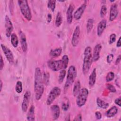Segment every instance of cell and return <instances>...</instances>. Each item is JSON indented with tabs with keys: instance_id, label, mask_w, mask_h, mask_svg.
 <instances>
[{
	"instance_id": "obj_1",
	"label": "cell",
	"mask_w": 121,
	"mask_h": 121,
	"mask_svg": "<svg viewBox=\"0 0 121 121\" xmlns=\"http://www.w3.org/2000/svg\"><path fill=\"white\" fill-rule=\"evenodd\" d=\"M34 90L35 98L36 100H40L44 92V86L42 78V74L40 69L37 67L35 69Z\"/></svg>"
},
{
	"instance_id": "obj_2",
	"label": "cell",
	"mask_w": 121,
	"mask_h": 121,
	"mask_svg": "<svg viewBox=\"0 0 121 121\" xmlns=\"http://www.w3.org/2000/svg\"><path fill=\"white\" fill-rule=\"evenodd\" d=\"M93 61L91 48L90 46H87L84 50L82 66V72L85 75L88 72Z\"/></svg>"
},
{
	"instance_id": "obj_3",
	"label": "cell",
	"mask_w": 121,
	"mask_h": 121,
	"mask_svg": "<svg viewBox=\"0 0 121 121\" xmlns=\"http://www.w3.org/2000/svg\"><path fill=\"white\" fill-rule=\"evenodd\" d=\"M21 12L24 17L28 21L32 19V13L28 5V1L26 0H19L17 1Z\"/></svg>"
},
{
	"instance_id": "obj_4",
	"label": "cell",
	"mask_w": 121,
	"mask_h": 121,
	"mask_svg": "<svg viewBox=\"0 0 121 121\" xmlns=\"http://www.w3.org/2000/svg\"><path fill=\"white\" fill-rule=\"evenodd\" d=\"M77 76V70L76 68L73 66H70L68 71L66 81L64 86V92L67 91L71 85L74 83Z\"/></svg>"
},
{
	"instance_id": "obj_5",
	"label": "cell",
	"mask_w": 121,
	"mask_h": 121,
	"mask_svg": "<svg viewBox=\"0 0 121 121\" xmlns=\"http://www.w3.org/2000/svg\"><path fill=\"white\" fill-rule=\"evenodd\" d=\"M89 94L88 90L85 87L82 88L77 96L76 104L78 107H81L86 104Z\"/></svg>"
},
{
	"instance_id": "obj_6",
	"label": "cell",
	"mask_w": 121,
	"mask_h": 121,
	"mask_svg": "<svg viewBox=\"0 0 121 121\" xmlns=\"http://www.w3.org/2000/svg\"><path fill=\"white\" fill-rule=\"evenodd\" d=\"M61 90L58 86H54L50 91L46 101L47 105H50L60 94Z\"/></svg>"
},
{
	"instance_id": "obj_7",
	"label": "cell",
	"mask_w": 121,
	"mask_h": 121,
	"mask_svg": "<svg viewBox=\"0 0 121 121\" xmlns=\"http://www.w3.org/2000/svg\"><path fill=\"white\" fill-rule=\"evenodd\" d=\"M48 67L52 71H57L62 69L61 60H49L47 62Z\"/></svg>"
},
{
	"instance_id": "obj_8",
	"label": "cell",
	"mask_w": 121,
	"mask_h": 121,
	"mask_svg": "<svg viewBox=\"0 0 121 121\" xmlns=\"http://www.w3.org/2000/svg\"><path fill=\"white\" fill-rule=\"evenodd\" d=\"M1 48L9 64L11 65L13 64L14 62V58L11 51L8 47L3 44H1Z\"/></svg>"
},
{
	"instance_id": "obj_9",
	"label": "cell",
	"mask_w": 121,
	"mask_h": 121,
	"mask_svg": "<svg viewBox=\"0 0 121 121\" xmlns=\"http://www.w3.org/2000/svg\"><path fill=\"white\" fill-rule=\"evenodd\" d=\"M5 34L7 37L11 36L12 32L13 30V26L9 17L6 15L5 17Z\"/></svg>"
},
{
	"instance_id": "obj_10",
	"label": "cell",
	"mask_w": 121,
	"mask_h": 121,
	"mask_svg": "<svg viewBox=\"0 0 121 121\" xmlns=\"http://www.w3.org/2000/svg\"><path fill=\"white\" fill-rule=\"evenodd\" d=\"M31 97V93L29 90L26 91L23 97V100L21 104V108L24 112H26L27 110L29 105L30 98Z\"/></svg>"
},
{
	"instance_id": "obj_11",
	"label": "cell",
	"mask_w": 121,
	"mask_h": 121,
	"mask_svg": "<svg viewBox=\"0 0 121 121\" xmlns=\"http://www.w3.org/2000/svg\"><path fill=\"white\" fill-rule=\"evenodd\" d=\"M80 32V27L77 26L75 28L71 39V44L73 47L77 46L78 43Z\"/></svg>"
},
{
	"instance_id": "obj_12",
	"label": "cell",
	"mask_w": 121,
	"mask_h": 121,
	"mask_svg": "<svg viewBox=\"0 0 121 121\" xmlns=\"http://www.w3.org/2000/svg\"><path fill=\"white\" fill-rule=\"evenodd\" d=\"M118 13H119V10H118L117 4L116 3L112 4L111 5V7L110 8L109 20L110 21H113L117 17Z\"/></svg>"
},
{
	"instance_id": "obj_13",
	"label": "cell",
	"mask_w": 121,
	"mask_h": 121,
	"mask_svg": "<svg viewBox=\"0 0 121 121\" xmlns=\"http://www.w3.org/2000/svg\"><path fill=\"white\" fill-rule=\"evenodd\" d=\"M86 4L85 3H83L77 9L76 11L74 12L73 15V17L75 20H79L81 18L84 11L86 8Z\"/></svg>"
},
{
	"instance_id": "obj_14",
	"label": "cell",
	"mask_w": 121,
	"mask_h": 121,
	"mask_svg": "<svg viewBox=\"0 0 121 121\" xmlns=\"http://www.w3.org/2000/svg\"><path fill=\"white\" fill-rule=\"evenodd\" d=\"M102 49V45L100 43H97L95 46L92 54L93 61H96L98 60L100 57V52Z\"/></svg>"
},
{
	"instance_id": "obj_15",
	"label": "cell",
	"mask_w": 121,
	"mask_h": 121,
	"mask_svg": "<svg viewBox=\"0 0 121 121\" xmlns=\"http://www.w3.org/2000/svg\"><path fill=\"white\" fill-rule=\"evenodd\" d=\"M75 9L74 5L71 3L67 10L66 12V18H67V22L68 24H71L73 20V12L74 11Z\"/></svg>"
},
{
	"instance_id": "obj_16",
	"label": "cell",
	"mask_w": 121,
	"mask_h": 121,
	"mask_svg": "<svg viewBox=\"0 0 121 121\" xmlns=\"http://www.w3.org/2000/svg\"><path fill=\"white\" fill-rule=\"evenodd\" d=\"M106 25L107 22L105 19H103L99 22L97 27V34L98 36L102 35L104 29L106 28Z\"/></svg>"
},
{
	"instance_id": "obj_17",
	"label": "cell",
	"mask_w": 121,
	"mask_h": 121,
	"mask_svg": "<svg viewBox=\"0 0 121 121\" xmlns=\"http://www.w3.org/2000/svg\"><path fill=\"white\" fill-rule=\"evenodd\" d=\"M19 35L22 49L24 52H26L27 50V43L26 42V35L23 32L20 31L19 32Z\"/></svg>"
},
{
	"instance_id": "obj_18",
	"label": "cell",
	"mask_w": 121,
	"mask_h": 121,
	"mask_svg": "<svg viewBox=\"0 0 121 121\" xmlns=\"http://www.w3.org/2000/svg\"><path fill=\"white\" fill-rule=\"evenodd\" d=\"M51 110L53 120H56L59 117L60 114V108L58 105H53L51 107Z\"/></svg>"
},
{
	"instance_id": "obj_19",
	"label": "cell",
	"mask_w": 121,
	"mask_h": 121,
	"mask_svg": "<svg viewBox=\"0 0 121 121\" xmlns=\"http://www.w3.org/2000/svg\"><path fill=\"white\" fill-rule=\"evenodd\" d=\"M35 107L34 105H31L29 108L27 113V120L29 121H34L35 120Z\"/></svg>"
},
{
	"instance_id": "obj_20",
	"label": "cell",
	"mask_w": 121,
	"mask_h": 121,
	"mask_svg": "<svg viewBox=\"0 0 121 121\" xmlns=\"http://www.w3.org/2000/svg\"><path fill=\"white\" fill-rule=\"evenodd\" d=\"M96 79V69H94L92 72L89 77L88 84L90 87L93 86L95 83Z\"/></svg>"
},
{
	"instance_id": "obj_21",
	"label": "cell",
	"mask_w": 121,
	"mask_h": 121,
	"mask_svg": "<svg viewBox=\"0 0 121 121\" xmlns=\"http://www.w3.org/2000/svg\"><path fill=\"white\" fill-rule=\"evenodd\" d=\"M117 107L116 106H113L106 111L105 115L108 118H112L114 117L117 113Z\"/></svg>"
},
{
	"instance_id": "obj_22",
	"label": "cell",
	"mask_w": 121,
	"mask_h": 121,
	"mask_svg": "<svg viewBox=\"0 0 121 121\" xmlns=\"http://www.w3.org/2000/svg\"><path fill=\"white\" fill-rule=\"evenodd\" d=\"M80 82L79 80H77L75 82L73 88V95L74 96H77L79 93L81 88H80Z\"/></svg>"
},
{
	"instance_id": "obj_23",
	"label": "cell",
	"mask_w": 121,
	"mask_h": 121,
	"mask_svg": "<svg viewBox=\"0 0 121 121\" xmlns=\"http://www.w3.org/2000/svg\"><path fill=\"white\" fill-rule=\"evenodd\" d=\"M62 52V48L59 47L54 49L52 50L50 52V55L52 57H58Z\"/></svg>"
},
{
	"instance_id": "obj_24",
	"label": "cell",
	"mask_w": 121,
	"mask_h": 121,
	"mask_svg": "<svg viewBox=\"0 0 121 121\" xmlns=\"http://www.w3.org/2000/svg\"><path fill=\"white\" fill-rule=\"evenodd\" d=\"M10 37H11L10 41H11V44L14 48L17 47L18 46V42H19L17 36L16 34L12 33Z\"/></svg>"
},
{
	"instance_id": "obj_25",
	"label": "cell",
	"mask_w": 121,
	"mask_h": 121,
	"mask_svg": "<svg viewBox=\"0 0 121 121\" xmlns=\"http://www.w3.org/2000/svg\"><path fill=\"white\" fill-rule=\"evenodd\" d=\"M96 104L99 107L104 109H106L109 106L108 103L104 102L99 97H97L96 99Z\"/></svg>"
},
{
	"instance_id": "obj_26",
	"label": "cell",
	"mask_w": 121,
	"mask_h": 121,
	"mask_svg": "<svg viewBox=\"0 0 121 121\" xmlns=\"http://www.w3.org/2000/svg\"><path fill=\"white\" fill-rule=\"evenodd\" d=\"M62 15L61 12H58L57 13L56 17V19H55V24L56 27H59L62 24Z\"/></svg>"
},
{
	"instance_id": "obj_27",
	"label": "cell",
	"mask_w": 121,
	"mask_h": 121,
	"mask_svg": "<svg viewBox=\"0 0 121 121\" xmlns=\"http://www.w3.org/2000/svg\"><path fill=\"white\" fill-rule=\"evenodd\" d=\"M69 105L70 104H69V99L66 97L64 98V101L62 102V104H61L62 109L63 111H67L69 109Z\"/></svg>"
},
{
	"instance_id": "obj_28",
	"label": "cell",
	"mask_w": 121,
	"mask_h": 121,
	"mask_svg": "<svg viewBox=\"0 0 121 121\" xmlns=\"http://www.w3.org/2000/svg\"><path fill=\"white\" fill-rule=\"evenodd\" d=\"M69 59L68 56L67 55H64L62 56L61 59L62 69H64L67 68L68 63H69Z\"/></svg>"
},
{
	"instance_id": "obj_29",
	"label": "cell",
	"mask_w": 121,
	"mask_h": 121,
	"mask_svg": "<svg viewBox=\"0 0 121 121\" xmlns=\"http://www.w3.org/2000/svg\"><path fill=\"white\" fill-rule=\"evenodd\" d=\"M94 24V19L93 18H89L87 20V24H86V29H87V33L89 34L91 32L92 28L93 27Z\"/></svg>"
},
{
	"instance_id": "obj_30",
	"label": "cell",
	"mask_w": 121,
	"mask_h": 121,
	"mask_svg": "<svg viewBox=\"0 0 121 121\" xmlns=\"http://www.w3.org/2000/svg\"><path fill=\"white\" fill-rule=\"evenodd\" d=\"M66 74V72L65 69H62L60 71L58 77V82L59 84H61L63 82L64 79L65 77Z\"/></svg>"
},
{
	"instance_id": "obj_31",
	"label": "cell",
	"mask_w": 121,
	"mask_h": 121,
	"mask_svg": "<svg viewBox=\"0 0 121 121\" xmlns=\"http://www.w3.org/2000/svg\"><path fill=\"white\" fill-rule=\"evenodd\" d=\"M43 83L46 85L47 86L50 81V73L48 72H44L43 74Z\"/></svg>"
},
{
	"instance_id": "obj_32",
	"label": "cell",
	"mask_w": 121,
	"mask_h": 121,
	"mask_svg": "<svg viewBox=\"0 0 121 121\" xmlns=\"http://www.w3.org/2000/svg\"><path fill=\"white\" fill-rule=\"evenodd\" d=\"M22 89H23V87H22V82L20 81H17L15 86L16 92L18 94H20L22 92Z\"/></svg>"
},
{
	"instance_id": "obj_33",
	"label": "cell",
	"mask_w": 121,
	"mask_h": 121,
	"mask_svg": "<svg viewBox=\"0 0 121 121\" xmlns=\"http://www.w3.org/2000/svg\"><path fill=\"white\" fill-rule=\"evenodd\" d=\"M56 0H50L48 1L47 7L49 9H51L52 12H54L56 7Z\"/></svg>"
},
{
	"instance_id": "obj_34",
	"label": "cell",
	"mask_w": 121,
	"mask_h": 121,
	"mask_svg": "<svg viewBox=\"0 0 121 121\" xmlns=\"http://www.w3.org/2000/svg\"><path fill=\"white\" fill-rule=\"evenodd\" d=\"M107 11V7L105 5H102L100 9V17H104L106 14Z\"/></svg>"
},
{
	"instance_id": "obj_35",
	"label": "cell",
	"mask_w": 121,
	"mask_h": 121,
	"mask_svg": "<svg viewBox=\"0 0 121 121\" xmlns=\"http://www.w3.org/2000/svg\"><path fill=\"white\" fill-rule=\"evenodd\" d=\"M114 73L112 72V71H110L109 72L106 77V80L107 82H110L111 81H112L114 78Z\"/></svg>"
},
{
	"instance_id": "obj_36",
	"label": "cell",
	"mask_w": 121,
	"mask_h": 121,
	"mask_svg": "<svg viewBox=\"0 0 121 121\" xmlns=\"http://www.w3.org/2000/svg\"><path fill=\"white\" fill-rule=\"evenodd\" d=\"M116 41V35L115 34H112L109 36V43L110 44H112Z\"/></svg>"
},
{
	"instance_id": "obj_37",
	"label": "cell",
	"mask_w": 121,
	"mask_h": 121,
	"mask_svg": "<svg viewBox=\"0 0 121 121\" xmlns=\"http://www.w3.org/2000/svg\"><path fill=\"white\" fill-rule=\"evenodd\" d=\"M106 87H107V88L111 92L115 93V92L116 91V88H115V87H114L113 85H112V84H107L106 85Z\"/></svg>"
},
{
	"instance_id": "obj_38",
	"label": "cell",
	"mask_w": 121,
	"mask_h": 121,
	"mask_svg": "<svg viewBox=\"0 0 121 121\" xmlns=\"http://www.w3.org/2000/svg\"><path fill=\"white\" fill-rule=\"evenodd\" d=\"M113 57H114V55L112 54V53L109 54L107 56V57H106V60H107V63H110L112 61V60L113 59Z\"/></svg>"
},
{
	"instance_id": "obj_39",
	"label": "cell",
	"mask_w": 121,
	"mask_h": 121,
	"mask_svg": "<svg viewBox=\"0 0 121 121\" xmlns=\"http://www.w3.org/2000/svg\"><path fill=\"white\" fill-rule=\"evenodd\" d=\"M95 116L97 120H100L102 118V113L99 111H96L95 112Z\"/></svg>"
},
{
	"instance_id": "obj_40",
	"label": "cell",
	"mask_w": 121,
	"mask_h": 121,
	"mask_svg": "<svg viewBox=\"0 0 121 121\" xmlns=\"http://www.w3.org/2000/svg\"><path fill=\"white\" fill-rule=\"evenodd\" d=\"M82 121V115L81 114H78L73 119V121Z\"/></svg>"
},
{
	"instance_id": "obj_41",
	"label": "cell",
	"mask_w": 121,
	"mask_h": 121,
	"mask_svg": "<svg viewBox=\"0 0 121 121\" xmlns=\"http://www.w3.org/2000/svg\"><path fill=\"white\" fill-rule=\"evenodd\" d=\"M4 66V60H3L2 56L1 55H0V70H2V69H3Z\"/></svg>"
},
{
	"instance_id": "obj_42",
	"label": "cell",
	"mask_w": 121,
	"mask_h": 121,
	"mask_svg": "<svg viewBox=\"0 0 121 121\" xmlns=\"http://www.w3.org/2000/svg\"><path fill=\"white\" fill-rule=\"evenodd\" d=\"M114 103L116 105L120 107L121 106V97H119L116 98L114 101Z\"/></svg>"
},
{
	"instance_id": "obj_43",
	"label": "cell",
	"mask_w": 121,
	"mask_h": 121,
	"mask_svg": "<svg viewBox=\"0 0 121 121\" xmlns=\"http://www.w3.org/2000/svg\"><path fill=\"white\" fill-rule=\"evenodd\" d=\"M121 55L120 54L118 55L117 58H116V60H115V63L116 65H118L121 61Z\"/></svg>"
},
{
	"instance_id": "obj_44",
	"label": "cell",
	"mask_w": 121,
	"mask_h": 121,
	"mask_svg": "<svg viewBox=\"0 0 121 121\" xmlns=\"http://www.w3.org/2000/svg\"><path fill=\"white\" fill-rule=\"evenodd\" d=\"M52 16L51 14L48 13L47 15V21L48 23H50L52 21Z\"/></svg>"
},
{
	"instance_id": "obj_45",
	"label": "cell",
	"mask_w": 121,
	"mask_h": 121,
	"mask_svg": "<svg viewBox=\"0 0 121 121\" xmlns=\"http://www.w3.org/2000/svg\"><path fill=\"white\" fill-rule=\"evenodd\" d=\"M121 37H120L119 38V39L117 41V43H116V46L117 47H120L121 46Z\"/></svg>"
},
{
	"instance_id": "obj_46",
	"label": "cell",
	"mask_w": 121,
	"mask_h": 121,
	"mask_svg": "<svg viewBox=\"0 0 121 121\" xmlns=\"http://www.w3.org/2000/svg\"><path fill=\"white\" fill-rule=\"evenodd\" d=\"M0 91H1V90H2V85H3V83H2V80H0Z\"/></svg>"
},
{
	"instance_id": "obj_47",
	"label": "cell",
	"mask_w": 121,
	"mask_h": 121,
	"mask_svg": "<svg viewBox=\"0 0 121 121\" xmlns=\"http://www.w3.org/2000/svg\"><path fill=\"white\" fill-rule=\"evenodd\" d=\"M110 1L111 2H113L114 1V0H110Z\"/></svg>"
}]
</instances>
